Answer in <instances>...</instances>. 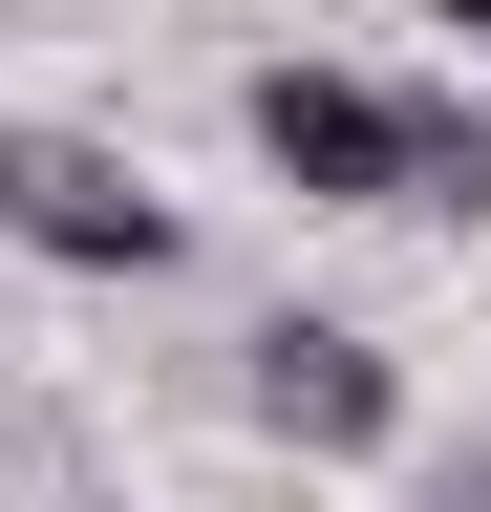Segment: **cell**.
Instances as JSON below:
<instances>
[{
    "instance_id": "1",
    "label": "cell",
    "mask_w": 491,
    "mask_h": 512,
    "mask_svg": "<svg viewBox=\"0 0 491 512\" xmlns=\"http://www.w3.org/2000/svg\"><path fill=\"white\" fill-rule=\"evenodd\" d=\"M0 235H22L43 278H171V256H193V214H171L107 128H0Z\"/></svg>"
},
{
    "instance_id": "2",
    "label": "cell",
    "mask_w": 491,
    "mask_h": 512,
    "mask_svg": "<svg viewBox=\"0 0 491 512\" xmlns=\"http://www.w3.org/2000/svg\"><path fill=\"white\" fill-rule=\"evenodd\" d=\"M235 150L299 214H406V86H363V64H257L235 86Z\"/></svg>"
},
{
    "instance_id": "3",
    "label": "cell",
    "mask_w": 491,
    "mask_h": 512,
    "mask_svg": "<svg viewBox=\"0 0 491 512\" xmlns=\"http://www.w3.org/2000/svg\"><path fill=\"white\" fill-rule=\"evenodd\" d=\"M235 406H257V448H299V470H385L406 448V363L363 342V320H257V342H235Z\"/></svg>"
},
{
    "instance_id": "4",
    "label": "cell",
    "mask_w": 491,
    "mask_h": 512,
    "mask_svg": "<svg viewBox=\"0 0 491 512\" xmlns=\"http://www.w3.org/2000/svg\"><path fill=\"white\" fill-rule=\"evenodd\" d=\"M406 214H491V107L470 86H406Z\"/></svg>"
},
{
    "instance_id": "5",
    "label": "cell",
    "mask_w": 491,
    "mask_h": 512,
    "mask_svg": "<svg viewBox=\"0 0 491 512\" xmlns=\"http://www.w3.org/2000/svg\"><path fill=\"white\" fill-rule=\"evenodd\" d=\"M427 512H491V448H449V470H427Z\"/></svg>"
},
{
    "instance_id": "6",
    "label": "cell",
    "mask_w": 491,
    "mask_h": 512,
    "mask_svg": "<svg viewBox=\"0 0 491 512\" xmlns=\"http://www.w3.org/2000/svg\"><path fill=\"white\" fill-rule=\"evenodd\" d=\"M427 22H449V43H470V64H491V0H427Z\"/></svg>"
}]
</instances>
